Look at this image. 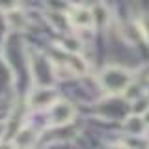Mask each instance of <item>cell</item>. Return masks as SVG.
I'll return each mask as SVG.
<instances>
[{
  "label": "cell",
  "mask_w": 149,
  "mask_h": 149,
  "mask_svg": "<svg viewBox=\"0 0 149 149\" xmlns=\"http://www.w3.org/2000/svg\"><path fill=\"white\" fill-rule=\"evenodd\" d=\"M99 84L104 91L112 93H123L125 90H129V86L132 84V73L129 69L118 67V65H108L104 67L99 74Z\"/></svg>",
  "instance_id": "cell-1"
},
{
  "label": "cell",
  "mask_w": 149,
  "mask_h": 149,
  "mask_svg": "<svg viewBox=\"0 0 149 149\" xmlns=\"http://www.w3.org/2000/svg\"><path fill=\"white\" fill-rule=\"evenodd\" d=\"M30 67H32V77L39 86H49L52 82V74H54V65L50 60H47L41 54L30 56Z\"/></svg>",
  "instance_id": "cell-2"
},
{
  "label": "cell",
  "mask_w": 149,
  "mask_h": 149,
  "mask_svg": "<svg viewBox=\"0 0 149 149\" xmlns=\"http://www.w3.org/2000/svg\"><path fill=\"white\" fill-rule=\"evenodd\" d=\"M74 114H77V110L69 101H56L49 112V125L50 127H63L74 119Z\"/></svg>",
  "instance_id": "cell-3"
},
{
  "label": "cell",
  "mask_w": 149,
  "mask_h": 149,
  "mask_svg": "<svg viewBox=\"0 0 149 149\" xmlns=\"http://www.w3.org/2000/svg\"><path fill=\"white\" fill-rule=\"evenodd\" d=\"M56 101H58V93L52 88L50 86H39L30 93L28 104H30L32 110H43V108H50Z\"/></svg>",
  "instance_id": "cell-4"
},
{
  "label": "cell",
  "mask_w": 149,
  "mask_h": 149,
  "mask_svg": "<svg viewBox=\"0 0 149 149\" xmlns=\"http://www.w3.org/2000/svg\"><path fill=\"white\" fill-rule=\"evenodd\" d=\"M67 21H69V24L74 26V28H84V30L93 28L91 9H88V8H84V6H73L67 11Z\"/></svg>",
  "instance_id": "cell-5"
},
{
  "label": "cell",
  "mask_w": 149,
  "mask_h": 149,
  "mask_svg": "<svg viewBox=\"0 0 149 149\" xmlns=\"http://www.w3.org/2000/svg\"><path fill=\"white\" fill-rule=\"evenodd\" d=\"M56 52L60 54V58H54V60H60L69 73H73V74H86L88 65H86V62H84L80 56H77V52H69V50H65V49L63 50L58 49Z\"/></svg>",
  "instance_id": "cell-6"
},
{
  "label": "cell",
  "mask_w": 149,
  "mask_h": 149,
  "mask_svg": "<svg viewBox=\"0 0 149 149\" xmlns=\"http://www.w3.org/2000/svg\"><path fill=\"white\" fill-rule=\"evenodd\" d=\"M6 22H8V26L15 32H22V30L28 28V17L22 11H19V9H13V11L6 13Z\"/></svg>",
  "instance_id": "cell-7"
},
{
  "label": "cell",
  "mask_w": 149,
  "mask_h": 149,
  "mask_svg": "<svg viewBox=\"0 0 149 149\" xmlns=\"http://www.w3.org/2000/svg\"><path fill=\"white\" fill-rule=\"evenodd\" d=\"M123 129L127 134H143V130H146V123H143V118L142 116H129L127 119H125L123 123Z\"/></svg>",
  "instance_id": "cell-8"
},
{
  "label": "cell",
  "mask_w": 149,
  "mask_h": 149,
  "mask_svg": "<svg viewBox=\"0 0 149 149\" xmlns=\"http://www.w3.org/2000/svg\"><path fill=\"white\" fill-rule=\"evenodd\" d=\"M121 143H123L127 149H149V142L147 138H143V134H127L123 140H121Z\"/></svg>",
  "instance_id": "cell-9"
},
{
  "label": "cell",
  "mask_w": 149,
  "mask_h": 149,
  "mask_svg": "<svg viewBox=\"0 0 149 149\" xmlns=\"http://www.w3.org/2000/svg\"><path fill=\"white\" fill-rule=\"evenodd\" d=\"M93 15V26H104L108 22V9L102 4H95V8L91 9Z\"/></svg>",
  "instance_id": "cell-10"
},
{
  "label": "cell",
  "mask_w": 149,
  "mask_h": 149,
  "mask_svg": "<svg viewBox=\"0 0 149 149\" xmlns=\"http://www.w3.org/2000/svg\"><path fill=\"white\" fill-rule=\"evenodd\" d=\"M34 130H30L28 127H24V129H21L17 132V138H15V142H17V147H32V142L36 140V136H34Z\"/></svg>",
  "instance_id": "cell-11"
},
{
  "label": "cell",
  "mask_w": 149,
  "mask_h": 149,
  "mask_svg": "<svg viewBox=\"0 0 149 149\" xmlns=\"http://www.w3.org/2000/svg\"><path fill=\"white\" fill-rule=\"evenodd\" d=\"M19 8V0H0V11H13Z\"/></svg>",
  "instance_id": "cell-12"
},
{
  "label": "cell",
  "mask_w": 149,
  "mask_h": 149,
  "mask_svg": "<svg viewBox=\"0 0 149 149\" xmlns=\"http://www.w3.org/2000/svg\"><path fill=\"white\" fill-rule=\"evenodd\" d=\"M142 118H143V123H146V127H149V108H147L146 112H143V116H142Z\"/></svg>",
  "instance_id": "cell-13"
},
{
  "label": "cell",
  "mask_w": 149,
  "mask_h": 149,
  "mask_svg": "<svg viewBox=\"0 0 149 149\" xmlns=\"http://www.w3.org/2000/svg\"><path fill=\"white\" fill-rule=\"evenodd\" d=\"M106 149H127V147H125L123 143H118V146H108Z\"/></svg>",
  "instance_id": "cell-14"
},
{
  "label": "cell",
  "mask_w": 149,
  "mask_h": 149,
  "mask_svg": "<svg viewBox=\"0 0 149 149\" xmlns=\"http://www.w3.org/2000/svg\"><path fill=\"white\" fill-rule=\"evenodd\" d=\"M15 149H32V147H15Z\"/></svg>",
  "instance_id": "cell-15"
}]
</instances>
